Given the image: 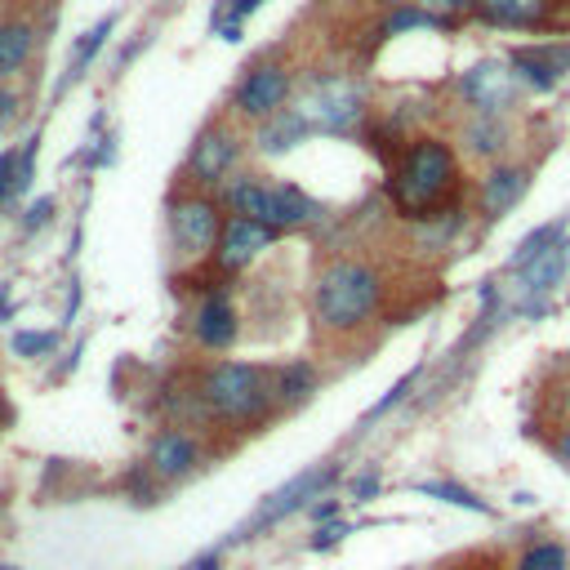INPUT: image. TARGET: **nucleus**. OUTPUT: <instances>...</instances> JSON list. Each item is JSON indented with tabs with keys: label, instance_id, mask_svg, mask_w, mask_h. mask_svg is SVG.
Instances as JSON below:
<instances>
[{
	"label": "nucleus",
	"instance_id": "obj_1",
	"mask_svg": "<svg viewBox=\"0 0 570 570\" xmlns=\"http://www.w3.org/2000/svg\"><path fill=\"white\" fill-rule=\"evenodd\" d=\"M384 308V272L365 259H330L312 285V312L335 335H357Z\"/></svg>",
	"mask_w": 570,
	"mask_h": 570
},
{
	"label": "nucleus",
	"instance_id": "obj_2",
	"mask_svg": "<svg viewBox=\"0 0 570 570\" xmlns=\"http://www.w3.org/2000/svg\"><path fill=\"white\" fill-rule=\"evenodd\" d=\"M455 183V152L446 138H414L397 178H393V201L410 214V219H433V206L446 197V187Z\"/></svg>",
	"mask_w": 570,
	"mask_h": 570
},
{
	"label": "nucleus",
	"instance_id": "obj_3",
	"mask_svg": "<svg viewBox=\"0 0 570 570\" xmlns=\"http://www.w3.org/2000/svg\"><path fill=\"white\" fill-rule=\"evenodd\" d=\"M201 401L227 423H255L272 410V384L250 361H219L201 379Z\"/></svg>",
	"mask_w": 570,
	"mask_h": 570
},
{
	"label": "nucleus",
	"instance_id": "obj_4",
	"mask_svg": "<svg viewBox=\"0 0 570 570\" xmlns=\"http://www.w3.org/2000/svg\"><path fill=\"white\" fill-rule=\"evenodd\" d=\"M295 112L303 116L308 129L352 134L365 121V89L357 80H348V76H317Z\"/></svg>",
	"mask_w": 570,
	"mask_h": 570
},
{
	"label": "nucleus",
	"instance_id": "obj_5",
	"mask_svg": "<svg viewBox=\"0 0 570 570\" xmlns=\"http://www.w3.org/2000/svg\"><path fill=\"white\" fill-rule=\"evenodd\" d=\"M339 482V463H312V468H303V472H295L285 486H276L263 504H259V512H255V521H250V531H263V526H276V521H285V517H295V512H308L317 499H325V491Z\"/></svg>",
	"mask_w": 570,
	"mask_h": 570
},
{
	"label": "nucleus",
	"instance_id": "obj_6",
	"mask_svg": "<svg viewBox=\"0 0 570 570\" xmlns=\"http://www.w3.org/2000/svg\"><path fill=\"white\" fill-rule=\"evenodd\" d=\"M170 236H174V250L187 259H201L219 246L223 236V219L219 206L210 197H178L170 201Z\"/></svg>",
	"mask_w": 570,
	"mask_h": 570
},
{
	"label": "nucleus",
	"instance_id": "obj_7",
	"mask_svg": "<svg viewBox=\"0 0 570 570\" xmlns=\"http://www.w3.org/2000/svg\"><path fill=\"white\" fill-rule=\"evenodd\" d=\"M290 89H295V80H290V72H285L281 63H255V67L241 76V85H236L232 108H236V116L263 125V121H272L276 112H285Z\"/></svg>",
	"mask_w": 570,
	"mask_h": 570
},
{
	"label": "nucleus",
	"instance_id": "obj_8",
	"mask_svg": "<svg viewBox=\"0 0 570 570\" xmlns=\"http://www.w3.org/2000/svg\"><path fill=\"white\" fill-rule=\"evenodd\" d=\"M512 94H517V76H512V67H504L495 59L468 67L459 76V99L478 116H504L512 108Z\"/></svg>",
	"mask_w": 570,
	"mask_h": 570
},
{
	"label": "nucleus",
	"instance_id": "obj_9",
	"mask_svg": "<svg viewBox=\"0 0 570 570\" xmlns=\"http://www.w3.org/2000/svg\"><path fill=\"white\" fill-rule=\"evenodd\" d=\"M236 157H241V138H236L227 125H206L193 142V152H187V170H193L197 183L219 187V183H227Z\"/></svg>",
	"mask_w": 570,
	"mask_h": 570
},
{
	"label": "nucleus",
	"instance_id": "obj_10",
	"mask_svg": "<svg viewBox=\"0 0 570 570\" xmlns=\"http://www.w3.org/2000/svg\"><path fill=\"white\" fill-rule=\"evenodd\" d=\"M566 272H570V241L553 246V250L540 255L531 268H521V272H517V308L544 312V303L553 299V290L566 281Z\"/></svg>",
	"mask_w": 570,
	"mask_h": 570
},
{
	"label": "nucleus",
	"instance_id": "obj_11",
	"mask_svg": "<svg viewBox=\"0 0 570 570\" xmlns=\"http://www.w3.org/2000/svg\"><path fill=\"white\" fill-rule=\"evenodd\" d=\"M272 241H276V227H263V223H255V219H227L223 223V236H219V246H214V259H219V268L223 272H241V268H250L263 250H272Z\"/></svg>",
	"mask_w": 570,
	"mask_h": 570
},
{
	"label": "nucleus",
	"instance_id": "obj_12",
	"mask_svg": "<svg viewBox=\"0 0 570 570\" xmlns=\"http://www.w3.org/2000/svg\"><path fill=\"white\" fill-rule=\"evenodd\" d=\"M508 67H512L517 85H526L535 94H548V89H557L561 72L570 67V50H553V45H526V50H512L508 54Z\"/></svg>",
	"mask_w": 570,
	"mask_h": 570
},
{
	"label": "nucleus",
	"instance_id": "obj_13",
	"mask_svg": "<svg viewBox=\"0 0 570 570\" xmlns=\"http://www.w3.org/2000/svg\"><path fill=\"white\" fill-rule=\"evenodd\" d=\"M197 463H201V446L187 433H178V428L157 433L152 446H148V472H152V478H161V482H183Z\"/></svg>",
	"mask_w": 570,
	"mask_h": 570
},
{
	"label": "nucleus",
	"instance_id": "obj_14",
	"mask_svg": "<svg viewBox=\"0 0 570 570\" xmlns=\"http://www.w3.org/2000/svg\"><path fill=\"white\" fill-rule=\"evenodd\" d=\"M193 335H197L201 348L223 352V348L236 344V335H241V312H236V303L227 295H210V299H201V308L193 317Z\"/></svg>",
	"mask_w": 570,
	"mask_h": 570
},
{
	"label": "nucleus",
	"instance_id": "obj_15",
	"mask_svg": "<svg viewBox=\"0 0 570 570\" xmlns=\"http://www.w3.org/2000/svg\"><path fill=\"white\" fill-rule=\"evenodd\" d=\"M223 201L236 219H255L263 227H276V197L272 187L255 174H236L232 183H223Z\"/></svg>",
	"mask_w": 570,
	"mask_h": 570
},
{
	"label": "nucleus",
	"instance_id": "obj_16",
	"mask_svg": "<svg viewBox=\"0 0 570 570\" xmlns=\"http://www.w3.org/2000/svg\"><path fill=\"white\" fill-rule=\"evenodd\" d=\"M526 187H531V174L521 170V165H495L491 174H482V206L491 219L508 214L521 197H526Z\"/></svg>",
	"mask_w": 570,
	"mask_h": 570
},
{
	"label": "nucleus",
	"instance_id": "obj_17",
	"mask_svg": "<svg viewBox=\"0 0 570 570\" xmlns=\"http://www.w3.org/2000/svg\"><path fill=\"white\" fill-rule=\"evenodd\" d=\"M36 54V27L23 18H5L0 23V85L14 80Z\"/></svg>",
	"mask_w": 570,
	"mask_h": 570
},
{
	"label": "nucleus",
	"instance_id": "obj_18",
	"mask_svg": "<svg viewBox=\"0 0 570 570\" xmlns=\"http://www.w3.org/2000/svg\"><path fill=\"white\" fill-rule=\"evenodd\" d=\"M112 32H116V14H103L99 23H94V27H89V32H85V36L76 40V50H72V63H67L63 80L54 85V99H59V94H67V89H72V85H76V80L85 76V67H89L94 59L103 54V45H108V36H112Z\"/></svg>",
	"mask_w": 570,
	"mask_h": 570
},
{
	"label": "nucleus",
	"instance_id": "obj_19",
	"mask_svg": "<svg viewBox=\"0 0 570 570\" xmlns=\"http://www.w3.org/2000/svg\"><path fill=\"white\" fill-rule=\"evenodd\" d=\"M312 129L303 125V116L295 112V108H285V112H276L272 121H263V129H259V152L263 157H285L295 148V142H303Z\"/></svg>",
	"mask_w": 570,
	"mask_h": 570
},
{
	"label": "nucleus",
	"instance_id": "obj_20",
	"mask_svg": "<svg viewBox=\"0 0 570 570\" xmlns=\"http://www.w3.org/2000/svg\"><path fill=\"white\" fill-rule=\"evenodd\" d=\"M478 14L491 27H535L548 14V0H478Z\"/></svg>",
	"mask_w": 570,
	"mask_h": 570
},
{
	"label": "nucleus",
	"instance_id": "obj_21",
	"mask_svg": "<svg viewBox=\"0 0 570 570\" xmlns=\"http://www.w3.org/2000/svg\"><path fill=\"white\" fill-rule=\"evenodd\" d=\"M312 393H317V365L312 361H290L272 379V401H281V406H303Z\"/></svg>",
	"mask_w": 570,
	"mask_h": 570
},
{
	"label": "nucleus",
	"instance_id": "obj_22",
	"mask_svg": "<svg viewBox=\"0 0 570 570\" xmlns=\"http://www.w3.org/2000/svg\"><path fill=\"white\" fill-rule=\"evenodd\" d=\"M272 197H276V232L281 227H303L321 219V206L295 183H272Z\"/></svg>",
	"mask_w": 570,
	"mask_h": 570
},
{
	"label": "nucleus",
	"instance_id": "obj_23",
	"mask_svg": "<svg viewBox=\"0 0 570 570\" xmlns=\"http://www.w3.org/2000/svg\"><path fill=\"white\" fill-rule=\"evenodd\" d=\"M459 138L472 157H499L508 148V121L504 116H472Z\"/></svg>",
	"mask_w": 570,
	"mask_h": 570
},
{
	"label": "nucleus",
	"instance_id": "obj_24",
	"mask_svg": "<svg viewBox=\"0 0 570 570\" xmlns=\"http://www.w3.org/2000/svg\"><path fill=\"white\" fill-rule=\"evenodd\" d=\"M566 241V219H557V223H544V227H535L526 241H521L517 250H512V259H508V268L512 272H521V268H531L540 255H548L553 246H561Z\"/></svg>",
	"mask_w": 570,
	"mask_h": 570
},
{
	"label": "nucleus",
	"instance_id": "obj_25",
	"mask_svg": "<svg viewBox=\"0 0 570 570\" xmlns=\"http://www.w3.org/2000/svg\"><path fill=\"white\" fill-rule=\"evenodd\" d=\"M512 570H570V553L557 540H540V544H531L526 553L517 557Z\"/></svg>",
	"mask_w": 570,
	"mask_h": 570
},
{
	"label": "nucleus",
	"instance_id": "obj_26",
	"mask_svg": "<svg viewBox=\"0 0 570 570\" xmlns=\"http://www.w3.org/2000/svg\"><path fill=\"white\" fill-rule=\"evenodd\" d=\"M419 495H433V499H442V504H450V508H463V512H491V504L486 499H478L472 491H463V486H455V482H419L414 486Z\"/></svg>",
	"mask_w": 570,
	"mask_h": 570
},
{
	"label": "nucleus",
	"instance_id": "obj_27",
	"mask_svg": "<svg viewBox=\"0 0 570 570\" xmlns=\"http://www.w3.org/2000/svg\"><path fill=\"white\" fill-rule=\"evenodd\" d=\"M10 348L27 361H40V357H50L59 348V330H14V339Z\"/></svg>",
	"mask_w": 570,
	"mask_h": 570
},
{
	"label": "nucleus",
	"instance_id": "obj_28",
	"mask_svg": "<svg viewBox=\"0 0 570 570\" xmlns=\"http://www.w3.org/2000/svg\"><path fill=\"white\" fill-rule=\"evenodd\" d=\"M419 370H423V365H414L410 374H401V379H397V384H393V388H388L384 397H379V401H374V406L365 410V419H361V423H374V419H384V414H388V410H393L397 401H406V397L414 393V384H419Z\"/></svg>",
	"mask_w": 570,
	"mask_h": 570
},
{
	"label": "nucleus",
	"instance_id": "obj_29",
	"mask_svg": "<svg viewBox=\"0 0 570 570\" xmlns=\"http://www.w3.org/2000/svg\"><path fill=\"white\" fill-rule=\"evenodd\" d=\"M442 18H433L428 10H419V5H401L393 18H388V36H397V32H423V27H437Z\"/></svg>",
	"mask_w": 570,
	"mask_h": 570
},
{
	"label": "nucleus",
	"instance_id": "obj_30",
	"mask_svg": "<svg viewBox=\"0 0 570 570\" xmlns=\"http://www.w3.org/2000/svg\"><path fill=\"white\" fill-rule=\"evenodd\" d=\"M18 197V148L0 152V206H10Z\"/></svg>",
	"mask_w": 570,
	"mask_h": 570
},
{
	"label": "nucleus",
	"instance_id": "obj_31",
	"mask_svg": "<svg viewBox=\"0 0 570 570\" xmlns=\"http://www.w3.org/2000/svg\"><path fill=\"white\" fill-rule=\"evenodd\" d=\"M54 214H59V201H54V197H36V201L23 210V223H18V227L32 236V232H40L45 223H50Z\"/></svg>",
	"mask_w": 570,
	"mask_h": 570
},
{
	"label": "nucleus",
	"instance_id": "obj_32",
	"mask_svg": "<svg viewBox=\"0 0 570 570\" xmlns=\"http://www.w3.org/2000/svg\"><path fill=\"white\" fill-rule=\"evenodd\" d=\"M259 5H263V0H223V5H219V14H214V27H223V23L246 27V18H250Z\"/></svg>",
	"mask_w": 570,
	"mask_h": 570
},
{
	"label": "nucleus",
	"instance_id": "obj_33",
	"mask_svg": "<svg viewBox=\"0 0 570 570\" xmlns=\"http://www.w3.org/2000/svg\"><path fill=\"white\" fill-rule=\"evenodd\" d=\"M419 10H428L433 18H455V14H463V10H478V0H414Z\"/></svg>",
	"mask_w": 570,
	"mask_h": 570
},
{
	"label": "nucleus",
	"instance_id": "obj_34",
	"mask_svg": "<svg viewBox=\"0 0 570 570\" xmlns=\"http://www.w3.org/2000/svg\"><path fill=\"white\" fill-rule=\"evenodd\" d=\"M348 535H352L348 521H325V526L312 535V544H308V548H312V553H325V548H335V544H339V540H348Z\"/></svg>",
	"mask_w": 570,
	"mask_h": 570
},
{
	"label": "nucleus",
	"instance_id": "obj_35",
	"mask_svg": "<svg viewBox=\"0 0 570 570\" xmlns=\"http://www.w3.org/2000/svg\"><path fill=\"white\" fill-rule=\"evenodd\" d=\"M379 495V472L370 468V472H361V478L352 482V504H370Z\"/></svg>",
	"mask_w": 570,
	"mask_h": 570
},
{
	"label": "nucleus",
	"instance_id": "obj_36",
	"mask_svg": "<svg viewBox=\"0 0 570 570\" xmlns=\"http://www.w3.org/2000/svg\"><path fill=\"white\" fill-rule=\"evenodd\" d=\"M308 517H312V521H321V526H325V521H339V499H330V495H325L321 504H312V508H308Z\"/></svg>",
	"mask_w": 570,
	"mask_h": 570
},
{
	"label": "nucleus",
	"instance_id": "obj_37",
	"mask_svg": "<svg viewBox=\"0 0 570 570\" xmlns=\"http://www.w3.org/2000/svg\"><path fill=\"white\" fill-rule=\"evenodd\" d=\"M14 112H18V94L0 85V125H10V121H14Z\"/></svg>",
	"mask_w": 570,
	"mask_h": 570
},
{
	"label": "nucleus",
	"instance_id": "obj_38",
	"mask_svg": "<svg viewBox=\"0 0 570 570\" xmlns=\"http://www.w3.org/2000/svg\"><path fill=\"white\" fill-rule=\"evenodd\" d=\"M557 459L570 468V419L561 423V433H557Z\"/></svg>",
	"mask_w": 570,
	"mask_h": 570
},
{
	"label": "nucleus",
	"instance_id": "obj_39",
	"mask_svg": "<svg viewBox=\"0 0 570 570\" xmlns=\"http://www.w3.org/2000/svg\"><path fill=\"white\" fill-rule=\"evenodd\" d=\"M219 557H223V548H214V553H201V557L193 561V570H219Z\"/></svg>",
	"mask_w": 570,
	"mask_h": 570
},
{
	"label": "nucleus",
	"instance_id": "obj_40",
	"mask_svg": "<svg viewBox=\"0 0 570 570\" xmlns=\"http://www.w3.org/2000/svg\"><path fill=\"white\" fill-rule=\"evenodd\" d=\"M0 321H10V285H0Z\"/></svg>",
	"mask_w": 570,
	"mask_h": 570
},
{
	"label": "nucleus",
	"instance_id": "obj_41",
	"mask_svg": "<svg viewBox=\"0 0 570 570\" xmlns=\"http://www.w3.org/2000/svg\"><path fill=\"white\" fill-rule=\"evenodd\" d=\"M0 570H14V566H0Z\"/></svg>",
	"mask_w": 570,
	"mask_h": 570
}]
</instances>
